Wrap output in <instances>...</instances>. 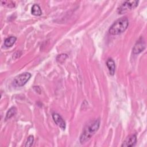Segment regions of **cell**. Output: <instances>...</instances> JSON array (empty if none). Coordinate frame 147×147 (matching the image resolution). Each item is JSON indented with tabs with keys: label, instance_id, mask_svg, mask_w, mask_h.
Instances as JSON below:
<instances>
[{
	"label": "cell",
	"instance_id": "6",
	"mask_svg": "<svg viewBox=\"0 0 147 147\" xmlns=\"http://www.w3.org/2000/svg\"><path fill=\"white\" fill-rule=\"evenodd\" d=\"M145 48V44L142 38H140L134 45L133 48V52L134 54H138L141 53Z\"/></svg>",
	"mask_w": 147,
	"mask_h": 147
},
{
	"label": "cell",
	"instance_id": "14",
	"mask_svg": "<svg viewBox=\"0 0 147 147\" xmlns=\"http://www.w3.org/2000/svg\"><path fill=\"white\" fill-rule=\"evenodd\" d=\"M1 2L3 6L5 5L9 7H13L15 6L14 3L12 1H1Z\"/></svg>",
	"mask_w": 147,
	"mask_h": 147
},
{
	"label": "cell",
	"instance_id": "8",
	"mask_svg": "<svg viewBox=\"0 0 147 147\" xmlns=\"http://www.w3.org/2000/svg\"><path fill=\"white\" fill-rule=\"evenodd\" d=\"M106 65L109 69V73L111 75H113L115 73V64L114 61L111 59L109 58L106 61Z\"/></svg>",
	"mask_w": 147,
	"mask_h": 147
},
{
	"label": "cell",
	"instance_id": "5",
	"mask_svg": "<svg viewBox=\"0 0 147 147\" xmlns=\"http://www.w3.org/2000/svg\"><path fill=\"white\" fill-rule=\"evenodd\" d=\"M52 118L53 119L55 123L59 126L62 130H65V122L62 117L58 113H53L52 114Z\"/></svg>",
	"mask_w": 147,
	"mask_h": 147
},
{
	"label": "cell",
	"instance_id": "9",
	"mask_svg": "<svg viewBox=\"0 0 147 147\" xmlns=\"http://www.w3.org/2000/svg\"><path fill=\"white\" fill-rule=\"evenodd\" d=\"M32 14L36 16H41L42 14V11L40 7L37 4H34L32 7Z\"/></svg>",
	"mask_w": 147,
	"mask_h": 147
},
{
	"label": "cell",
	"instance_id": "1",
	"mask_svg": "<svg viewBox=\"0 0 147 147\" xmlns=\"http://www.w3.org/2000/svg\"><path fill=\"white\" fill-rule=\"evenodd\" d=\"M100 119H95L88 122L84 127L80 137V142L84 144L88 141L98 130L100 126Z\"/></svg>",
	"mask_w": 147,
	"mask_h": 147
},
{
	"label": "cell",
	"instance_id": "11",
	"mask_svg": "<svg viewBox=\"0 0 147 147\" xmlns=\"http://www.w3.org/2000/svg\"><path fill=\"white\" fill-rule=\"evenodd\" d=\"M17 113V109L15 107H12L10 109H9V110L7 111L5 117V120H7L11 117H13L14 115H16Z\"/></svg>",
	"mask_w": 147,
	"mask_h": 147
},
{
	"label": "cell",
	"instance_id": "7",
	"mask_svg": "<svg viewBox=\"0 0 147 147\" xmlns=\"http://www.w3.org/2000/svg\"><path fill=\"white\" fill-rule=\"evenodd\" d=\"M137 142V137L136 134H133L127 137L122 143L121 146L130 147L134 146Z\"/></svg>",
	"mask_w": 147,
	"mask_h": 147
},
{
	"label": "cell",
	"instance_id": "3",
	"mask_svg": "<svg viewBox=\"0 0 147 147\" xmlns=\"http://www.w3.org/2000/svg\"><path fill=\"white\" fill-rule=\"evenodd\" d=\"M138 2H139L138 1H125L118 8L117 11L120 14L125 13L136 8L138 6Z\"/></svg>",
	"mask_w": 147,
	"mask_h": 147
},
{
	"label": "cell",
	"instance_id": "4",
	"mask_svg": "<svg viewBox=\"0 0 147 147\" xmlns=\"http://www.w3.org/2000/svg\"><path fill=\"white\" fill-rule=\"evenodd\" d=\"M31 77L29 72H24L17 76L13 81V84L16 87H21L25 85Z\"/></svg>",
	"mask_w": 147,
	"mask_h": 147
},
{
	"label": "cell",
	"instance_id": "13",
	"mask_svg": "<svg viewBox=\"0 0 147 147\" xmlns=\"http://www.w3.org/2000/svg\"><path fill=\"white\" fill-rule=\"evenodd\" d=\"M68 56L67 54H64V53H62V54H60V55H59L57 57H56V60L57 61L59 62V63H63L64 62L65 59L67 58Z\"/></svg>",
	"mask_w": 147,
	"mask_h": 147
},
{
	"label": "cell",
	"instance_id": "2",
	"mask_svg": "<svg viewBox=\"0 0 147 147\" xmlns=\"http://www.w3.org/2000/svg\"><path fill=\"white\" fill-rule=\"evenodd\" d=\"M129 25V21L127 17H123L115 21L110 27L109 32L112 35H118L123 33Z\"/></svg>",
	"mask_w": 147,
	"mask_h": 147
},
{
	"label": "cell",
	"instance_id": "10",
	"mask_svg": "<svg viewBox=\"0 0 147 147\" xmlns=\"http://www.w3.org/2000/svg\"><path fill=\"white\" fill-rule=\"evenodd\" d=\"M16 40H17V38L14 36L9 37L5 39L4 41V45L6 47H10L14 44Z\"/></svg>",
	"mask_w": 147,
	"mask_h": 147
},
{
	"label": "cell",
	"instance_id": "12",
	"mask_svg": "<svg viewBox=\"0 0 147 147\" xmlns=\"http://www.w3.org/2000/svg\"><path fill=\"white\" fill-rule=\"evenodd\" d=\"M33 141H34V137L33 136H29L26 142H25V146L26 147H30L32 146L33 145Z\"/></svg>",
	"mask_w": 147,
	"mask_h": 147
}]
</instances>
